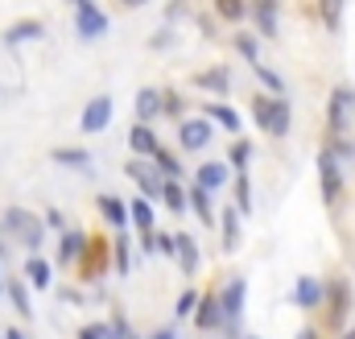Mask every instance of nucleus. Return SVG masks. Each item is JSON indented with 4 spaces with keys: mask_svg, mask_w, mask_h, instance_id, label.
<instances>
[{
    "mask_svg": "<svg viewBox=\"0 0 355 339\" xmlns=\"http://www.w3.org/2000/svg\"><path fill=\"white\" fill-rule=\"evenodd\" d=\"M236 207H240V215H248V211H252V182H248V174H244V170L236 174Z\"/></svg>",
    "mask_w": 355,
    "mask_h": 339,
    "instance_id": "34",
    "label": "nucleus"
},
{
    "mask_svg": "<svg viewBox=\"0 0 355 339\" xmlns=\"http://www.w3.org/2000/svg\"><path fill=\"white\" fill-rule=\"evenodd\" d=\"M252 120L265 129L268 137H285L289 133V104L281 99V95H257L252 99Z\"/></svg>",
    "mask_w": 355,
    "mask_h": 339,
    "instance_id": "2",
    "label": "nucleus"
},
{
    "mask_svg": "<svg viewBox=\"0 0 355 339\" xmlns=\"http://www.w3.org/2000/svg\"><path fill=\"white\" fill-rule=\"evenodd\" d=\"M71 4H83V0H71Z\"/></svg>",
    "mask_w": 355,
    "mask_h": 339,
    "instance_id": "51",
    "label": "nucleus"
},
{
    "mask_svg": "<svg viewBox=\"0 0 355 339\" xmlns=\"http://www.w3.org/2000/svg\"><path fill=\"white\" fill-rule=\"evenodd\" d=\"M0 232H8V236H12L17 245H25L29 253H37V249L46 245V224H42L33 211H25V207H4Z\"/></svg>",
    "mask_w": 355,
    "mask_h": 339,
    "instance_id": "1",
    "label": "nucleus"
},
{
    "mask_svg": "<svg viewBox=\"0 0 355 339\" xmlns=\"http://www.w3.org/2000/svg\"><path fill=\"white\" fill-rule=\"evenodd\" d=\"M83 249H87V236L83 232H75V228H67L62 236H58V265L67 269V265H75L79 256H83Z\"/></svg>",
    "mask_w": 355,
    "mask_h": 339,
    "instance_id": "18",
    "label": "nucleus"
},
{
    "mask_svg": "<svg viewBox=\"0 0 355 339\" xmlns=\"http://www.w3.org/2000/svg\"><path fill=\"white\" fill-rule=\"evenodd\" d=\"M227 178H232L227 162H202L194 170V186H202V190H219V186H227Z\"/></svg>",
    "mask_w": 355,
    "mask_h": 339,
    "instance_id": "16",
    "label": "nucleus"
},
{
    "mask_svg": "<svg viewBox=\"0 0 355 339\" xmlns=\"http://www.w3.org/2000/svg\"><path fill=\"white\" fill-rule=\"evenodd\" d=\"M352 108H355V91H347V87H339L335 95H331V129L335 133H343L347 124H352Z\"/></svg>",
    "mask_w": 355,
    "mask_h": 339,
    "instance_id": "11",
    "label": "nucleus"
},
{
    "mask_svg": "<svg viewBox=\"0 0 355 339\" xmlns=\"http://www.w3.org/2000/svg\"><path fill=\"white\" fill-rule=\"evenodd\" d=\"M194 87H202V91H211V95H227V91H232V71H227V67H211V71L194 75Z\"/></svg>",
    "mask_w": 355,
    "mask_h": 339,
    "instance_id": "19",
    "label": "nucleus"
},
{
    "mask_svg": "<svg viewBox=\"0 0 355 339\" xmlns=\"http://www.w3.org/2000/svg\"><path fill=\"white\" fill-rule=\"evenodd\" d=\"M244 294H248L244 277H232V281L223 286V294H219V306H223V327H236V323H240V315H244Z\"/></svg>",
    "mask_w": 355,
    "mask_h": 339,
    "instance_id": "7",
    "label": "nucleus"
},
{
    "mask_svg": "<svg viewBox=\"0 0 355 339\" xmlns=\"http://www.w3.org/2000/svg\"><path fill=\"white\" fill-rule=\"evenodd\" d=\"M50 158H54L58 166H75V170H87L91 166V154H87V149H54Z\"/></svg>",
    "mask_w": 355,
    "mask_h": 339,
    "instance_id": "32",
    "label": "nucleus"
},
{
    "mask_svg": "<svg viewBox=\"0 0 355 339\" xmlns=\"http://www.w3.org/2000/svg\"><path fill=\"white\" fill-rule=\"evenodd\" d=\"M128 232H120L116 240H112V265H116V273H128V265H132V253H128Z\"/></svg>",
    "mask_w": 355,
    "mask_h": 339,
    "instance_id": "30",
    "label": "nucleus"
},
{
    "mask_svg": "<svg viewBox=\"0 0 355 339\" xmlns=\"http://www.w3.org/2000/svg\"><path fill=\"white\" fill-rule=\"evenodd\" d=\"M202 112H207V120H215V124H223L227 133H240V116L232 112V104H223V99H219V104H207Z\"/></svg>",
    "mask_w": 355,
    "mask_h": 339,
    "instance_id": "25",
    "label": "nucleus"
},
{
    "mask_svg": "<svg viewBox=\"0 0 355 339\" xmlns=\"http://www.w3.org/2000/svg\"><path fill=\"white\" fill-rule=\"evenodd\" d=\"M0 339H4V336H0Z\"/></svg>",
    "mask_w": 355,
    "mask_h": 339,
    "instance_id": "54",
    "label": "nucleus"
},
{
    "mask_svg": "<svg viewBox=\"0 0 355 339\" xmlns=\"http://www.w3.org/2000/svg\"><path fill=\"white\" fill-rule=\"evenodd\" d=\"M343 315H347V290L335 281V286H331V315H327V323H331V327H339V323H343Z\"/></svg>",
    "mask_w": 355,
    "mask_h": 339,
    "instance_id": "31",
    "label": "nucleus"
},
{
    "mask_svg": "<svg viewBox=\"0 0 355 339\" xmlns=\"http://www.w3.org/2000/svg\"><path fill=\"white\" fill-rule=\"evenodd\" d=\"M322 294H327V290H322V281H314V277H302V281L293 286V302H297L302 311H314V306L322 302Z\"/></svg>",
    "mask_w": 355,
    "mask_h": 339,
    "instance_id": "23",
    "label": "nucleus"
},
{
    "mask_svg": "<svg viewBox=\"0 0 355 339\" xmlns=\"http://www.w3.org/2000/svg\"><path fill=\"white\" fill-rule=\"evenodd\" d=\"M25 277H29L33 290H50V286H54V269H50V261H42L37 253H29V261H25Z\"/></svg>",
    "mask_w": 355,
    "mask_h": 339,
    "instance_id": "21",
    "label": "nucleus"
},
{
    "mask_svg": "<svg viewBox=\"0 0 355 339\" xmlns=\"http://www.w3.org/2000/svg\"><path fill=\"white\" fill-rule=\"evenodd\" d=\"M128 339H141V336H137V331H132V336H128Z\"/></svg>",
    "mask_w": 355,
    "mask_h": 339,
    "instance_id": "49",
    "label": "nucleus"
},
{
    "mask_svg": "<svg viewBox=\"0 0 355 339\" xmlns=\"http://www.w3.org/2000/svg\"><path fill=\"white\" fill-rule=\"evenodd\" d=\"M153 166L162 170V178H166V182H178V178H186V174H182V162H178V158L170 154V149H166V145L157 149V158H153Z\"/></svg>",
    "mask_w": 355,
    "mask_h": 339,
    "instance_id": "29",
    "label": "nucleus"
},
{
    "mask_svg": "<svg viewBox=\"0 0 355 339\" xmlns=\"http://www.w3.org/2000/svg\"><path fill=\"white\" fill-rule=\"evenodd\" d=\"M178 261H182V273L194 277L198 269V249H194V236H178Z\"/></svg>",
    "mask_w": 355,
    "mask_h": 339,
    "instance_id": "28",
    "label": "nucleus"
},
{
    "mask_svg": "<svg viewBox=\"0 0 355 339\" xmlns=\"http://www.w3.org/2000/svg\"><path fill=\"white\" fill-rule=\"evenodd\" d=\"M236 50H240V54H244L248 63H261V42H257V38L240 33V38H236Z\"/></svg>",
    "mask_w": 355,
    "mask_h": 339,
    "instance_id": "37",
    "label": "nucleus"
},
{
    "mask_svg": "<svg viewBox=\"0 0 355 339\" xmlns=\"http://www.w3.org/2000/svg\"><path fill=\"white\" fill-rule=\"evenodd\" d=\"M107 124H112V95H95V99H87L79 129H83V133H103Z\"/></svg>",
    "mask_w": 355,
    "mask_h": 339,
    "instance_id": "8",
    "label": "nucleus"
},
{
    "mask_svg": "<svg viewBox=\"0 0 355 339\" xmlns=\"http://www.w3.org/2000/svg\"><path fill=\"white\" fill-rule=\"evenodd\" d=\"M124 174L137 182V190H141L149 203H162V186H166V178H162V170L153 166V158H128Z\"/></svg>",
    "mask_w": 355,
    "mask_h": 339,
    "instance_id": "3",
    "label": "nucleus"
},
{
    "mask_svg": "<svg viewBox=\"0 0 355 339\" xmlns=\"http://www.w3.org/2000/svg\"><path fill=\"white\" fill-rule=\"evenodd\" d=\"M182 112H186V108H182V95H178L174 87H162V116L182 124Z\"/></svg>",
    "mask_w": 355,
    "mask_h": 339,
    "instance_id": "33",
    "label": "nucleus"
},
{
    "mask_svg": "<svg viewBox=\"0 0 355 339\" xmlns=\"http://www.w3.org/2000/svg\"><path fill=\"white\" fill-rule=\"evenodd\" d=\"M4 256H8V245H4V240H0V261H4Z\"/></svg>",
    "mask_w": 355,
    "mask_h": 339,
    "instance_id": "48",
    "label": "nucleus"
},
{
    "mask_svg": "<svg viewBox=\"0 0 355 339\" xmlns=\"http://www.w3.org/2000/svg\"><path fill=\"white\" fill-rule=\"evenodd\" d=\"M162 203L170 207V215H186V211H190V203H186V190H182V182H166V186H162Z\"/></svg>",
    "mask_w": 355,
    "mask_h": 339,
    "instance_id": "27",
    "label": "nucleus"
},
{
    "mask_svg": "<svg viewBox=\"0 0 355 339\" xmlns=\"http://www.w3.org/2000/svg\"><path fill=\"white\" fill-rule=\"evenodd\" d=\"M0 298H4V294H0Z\"/></svg>",
    "mask_w": 355,
    "mask_h": 339,
    "instance_id": "53",
    "label": "nucleus"
},
{
    "mask_svg": "<svg viewBox=\"0 0 355 339\" xmlns=\"http://www.w3.org/2000/svg\"><path fill=\"white\" fill-rule=\"evenodd\" d=\"M219 232H223V253H236L240 249V207H223Z\"/></svg>",
    "mask_w": 355,
    "mask_h": 339,
    "instance_id": "20",
    "label": "nucleus"
},
{
    "mask_svg": "<svg viewBox=\"0 0 355 339\" xmlns=\"http://www.w3.org/2000/svg\"><path fill=\"white\" fill-rule=\"evenodd\" d=\"M112 265V240L103 236H87V249L79 256V281H99Z\"/></svg>",
    "mask_w": 355,
    "mask_h": 339,
    "instance_id": "4",
    "label": "nucleus"
},
{
    "mask_svg": "<svg viewBox=\"0 0 355 339\" xmlns=\"http://www.w3.org/2000/svg\"><path fill=\"white\" fill-rule=\"evenodd\" d=\"M339 17H343V0H322V21H327V29H339Z\"/></svg>",
    "mask_w": 355,
    "mask_h": 339,
    "instance_id": "40",
    "label": "nucleus"
},
{
    "mask_svg": "<svg viewBox=\"0 0 355 339\" xmlns=\"http://www.w3.org/2000/svg\"><path fill=\"white\" fill-rule=\"evenodd\" d=\"M170 42H174V29L166 25V29H157V33L149 38V50H170Z\"/></svg>",
    "mask_w": 355,
    "mask_h": 339,
    "instance_id": "43",
    "label": "nucleus"
},
{
    "mask_svg": "<svg viewBox=\"0 0 355 339\" xmlns=\"http://www.w3.org/2000/svg\"><path fill=\"white\" fill-rule=\"evenodd\" d=\"M343 339H355V331H352V336H343Z\"/></svg>",
    "mask_w": 355,
    "mask_h": 339,
    "instance_id": "50",
    "label": "nucleus"
},
{
    "mask_svg": "<svg viewBox=\"0 0 355 339\" xmlns=\"http://www.w3.org/2000/svg\"><path fill=\"white\" fill-rule=\"evenodd\" d=\"M162 120V87H141L137 91V124Z\"/></svg>",
    "mask_w": 355,
    "mask_h": 339,
    "instance_id": "12",
    "label": "nucleus"
},
{
    "mask_svg": "<svg viewBox=\"0 0 355 339\" xmlns=\"http://www.w3.org/2000/svg\"><path fill=\"white\" fill-rule=\"evenodd\" d=\"M128 149H132V158H157L162 141H157L153 124H132L128 129Z\"/></svg>",
    "mask_w": 355,
    "mask_h": 339,
    "instance_id": "9",
    "label": "nucleus"
},
{
    "mask_svg": "<svg viewBox=\"0 0 355 339\" xmlns=\"http://www.w3.org/2000/svg\"><path fill=\"white\" fill-rule=\"evenodd\" d=\"M248 339H261V336H248Z\"/></svg>",
    "mask_w": 355,
    "mask_h": 339,
    "instance_id": "52",
    "label": "nucleus"
},
{
    "mask_svg": "<svg viewBox=\"0 0 355 339\" xmlns=\"http://www.w3.org/2000/svg\"><path fill=\"white\" fill-rule=\"evenodd\" d=\"M116 4H124V8H141V4H149V0H116Z\"/></svg>",
    "mask_w": 355,
    "mask_h": 339,
    "instance_id": "45",
    "label": "nucleus"
},
{
    "mask_svg": "<svg viewBox=\"0 0 355 339\" xmlns=\"http://www.w3.org/2000/svg\"><path fill=\"white\" fill-rule=\"evenodd\" d=\"M4 298L12 302V311H17L21 319H33V302H29V286H25V277H4Z\"/></svg>",
    "mask_w": 355,
    "mask_h": 339,
    "instance_id": "15",
    "label": "nucleus"
},
{
    "mask_svg": "<svg viewBox=\"0 0 355 339\" xmlns=\"http://www.w3.org/2000/svg\"><path fill=\"white\" fill-rule=\"evenodd\" d=\"M248 162H252V145H248V141H236V145H232V166L244 170Z\"/></svg>",
    "mask_w": 355,
    "mask_h": 339,
    "instance_id": "42",
    "label": "nucleus"
},
{
    "mask_svg": "<svg viewBox=\"0 0 355 339\" xmlns=\"http://www.w3.org/2000/svg\"><path fill=\"white\" fill-rule=\"evenodd\" d=\"M194 327H198V331H219V327H223L219 294H202V302H198V311H194Z\"/></svg>",
    "mask_w": 355,
    "mask_h": 339,
    "instance_id": "10",
    "label": "nucleus"
},
{
    "mask_svg": "<svg viewBox=\"0 0 355 339\" xmlns=\"http://www.w3.org/2000/svg\"><path fill=\"white\" fill-rule=\"evenodd\" d=\"M4 339H25V331H17V327H8V331H4Z\"/></svg>",
    "mask_w": 355,
    "mask_h": 339,
    "instance_id": "47",
    "label": "nucleus"
},
{
    "mask_svg": "<svg viewBox=\"0 0 355 339\" xmlns=\"http://www.w3.org/2000/svg\"><path fill=\"white\" fill-rule=\"evenodd\" d=\"M318 170H322V199L335 203V199H339V166H335V154H331V149L318 158Z\"/></svg>",
    "mask_w": 355,
    "mask_h": 339,
    "instance_id": "22",
    "label": "nucleus"
},
{
    "mask_svg": "<svg viewBox=\"0 0 355 339\" xmlns=\"http://www.w3.org/2000/svg\"><path fill=\"white\" fill-rule=\"evenodd\" d=\"M252 17H257V25H261L265 38L277 33V0H252Z\"/></svg>",
    "mask_w": 355,
    "mask_h": 339,
    "instance_id": "24",
    "label": "nucleus"
},
{
    "mask_svg": "<svg viewBox=\"0 0 355 339\" xmlns=\"http://www.w3.org/2000/svg\"><path fill=\"white\" fill-rule=\"evenodd\" d=\"M198 302H202V294H198V290H182V294H178V306H174V315H178V319H194V311H198Z\"/></svg>",
    "mask_w": 355,
    "mask_h": 339,
    "instance_id": "35",
    "label": "nucleus"
},
{
    "mask_svg": "<svg viewBox=\"0 0 355 339\" xmlns=\"http://www.w3.org/2000/svg\"><path fill=\"white\" fill-rule=\"evenodd\" d=\"M186 203H190V211H194L202 224H211V220H215V211H211V190L190 186V190H186Z\"/></svg>",
    "mask_w": 355,
    "mask_h": 339,
    "instance_id": "26",
    "label": "nucleus"
},
{
    "mask_svg": "<svg viewBox=\"0 0 355 339\" xmlns=\"http://www.w3.org/2000/svg\"><path fill=\"white\" fill-rule=\"evenodd\" d=\"M149 339H178V331H174V327H157Z\"/></svg>",
    "mask_w": 355,
    "mask_h": 339,
    "instance_id": "44",
    "label": "nucleus"
},
{
    "mask_svg": "<svg viewBox=\"0 0 355 339\" xmlns=\"http://www.w3.org/2000/svg\"><path fill=\"white\" fill-rule=\"evenodd\" d=\"M211 120L207 116H194V120H182L178 124V145L186 149V154H194V149H207L211 145Z\"/></svg>",
    "mask_w": 355,
    "mask_h": 339,
    "instance_id": "6",
    "label": "nucleus"
},
{
    "mask_svg": "<svg viewBox=\"0 0 355 339\" xmlns=\"http://www.w3.org/2000/svg\"><path fill=\"white\" fill-rule=\"evenodd\" d=\"M75 29H79V38H83V42H95V38H103V33H107V13H103L95 0H83V4H75Z\"/></svg>",
    "mask_w": 355,
    "mask_h": 339,
    "instance_id": "5",
    "label": "nucleus"
},
{
    "mask_svg": "<svg viewBox=\"0 0 355 339\" xmlns=\"http://www.w3.org/2000/svg\"><path fill=\"white\" fill-rule=\"evenodd\" d=\"M75 339H112V327L107 323H83Z\"/></svg>",
    "mask_w": 355,
    "mask_h": 339,
    "instance_id": "41",
    "label": "nucleus"
},
{
    "mask_svg": "<svg viewBox=\"0 0 355 339\" xmlns=\"http://www.w3.org/2000/svg\"><path fill=\"white\" fill-rule=\"evenodd\" d=\"M257 79H261V83H265L268 91H272V95H281V91H285V79H281L277 71H268V67H261V63H257Z\"/></svg>",
    "mask_w": 355,
    "mask_h": 339,
    "instance_id": "38",
    "label": "nucleus"
},
{
    "mask_svg": "<svg viewBox=\"0 0 355 339\" xmlns=\"http://www.w3.org/2000/svg\"><path fill=\"white\" fill-rule=\"evenodd\" d=\"M46 33V25L42 21H17V25H8L4 29V46L8 50H17V46H25V42H37Z\"/></svg>",
    "mask_w": 355,
    "mask_h": 339,
    "instance_id": "17",
    "label": "nucleus"
},
{
    "mask_svg": "<svg viewBox=\"0 0 355 339\" xmlns=\"http://www.w3.org/2000/svg\"><path fill=\"white\" fill-rule=\"evenodd\" d=\"M95 207L103 211V220H107L112 228L128 232V224H132V220H128V203H124V199H116V195H99V199H95Z\"/></svg>",
    "mask_w": 355,
    "mask_h": 339,
    "instance_id": "14",
    "label": "nucleus"
},
{
    "mask_svg": "<svg viewBox=\"0 0 355 339\" xmlns=\"http://www.w3.org/2000/svg\"><path fill=\"white\" fill-rule=\"evenodd\" d=\"M42 224H46V232H67V215L58 211V207H46V215H42Z\"/></svg>",
    "mask_w": 355,
    "mask_h": 339,
    "instance_id": "39",
    "label": "nucleus"
},
{
    "mask_svg": "<svg viewBox=\"0 0 355 339\" xmlns=\"http://www.w3.org/2000/svg\"><path fill=\"white\" fill-rule=\"evenodd\" d=\"M128 220H132V228H137L141 236L157 232V211H153V203H149L145 195H137V199L128 203Z\"/></svg>",
    "mask_w": 355,
    "mask_h": 339,
    "instance_id": "13",
    "label": "nucleus"
},
{
    "mask_svg": "<svg viewBox=\"0 0 355 339\" xmlns=\"http://www.w3.org/2000/svg\"><path fill=\"white\" fill-rule=\"evenodd\" d=\"M297 339H318V331H314V327H306V331H297Z\"/></svg>",
    "mask_w": 355,
    "mask_h": 339,
    "instance_id": "46",
    "label": "nucleus"
},
{
    "mask_svg": "<svg viewBox=\"0 0 355 339\" xmlns=\"http://www.w3.org/2000/svg\"><path fill=\"white\" fill-rule=\"evenodd\" d=\"M215 13H219L223 21H240V17L248 13V4H244V0H215Z\"/></svg>",
    "mask_w": 355,
    "mask_h": 339,
    "instance_id": "36",
    "label": "nucleus"
}]
</instances>
